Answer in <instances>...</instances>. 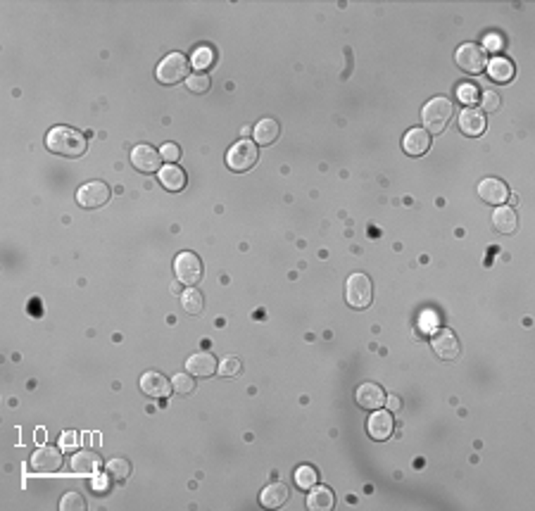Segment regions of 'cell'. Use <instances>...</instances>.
<instances>
[{
	"mask_svg": "<svg viewBox=\"0 0 535 511\" xmlns=\"http://www.w3.org/2000/svg\"><path fill=\"white\" fill-rule=\"evenodd\" d=\"M46 148L55 155L62 157H81L88 148L86 136L81 131L72 129V126H55L46 136Z\"/></svg>",
	"mask_w": 535,
	"mask_h": 511,
	"instance_id": "1",
	"label": "cell"
},
{
	"mask_svg": "<svg viewBox=\"0 0 535 511\" xmlns=\"http://www.w3.org/2000/svg\"><path fill=\"white\" fill-rule=\"evenodd\" d=\"M452 114H455V105L448 98H433L424 105L422 121L424 129L429 133H443L445 126L450 124Z\"/></svg>",
	"mask_w": 535,
	"mask_h": 511,
	"instance_id": "2",
	"label": "cell"
},
{
	"mask_svg": "<svg viewBox=\"0 0 535 511\" xmlns=\"http://www.w3.org/2000/svg\"><path fill=\"white\" fill-rule=\"evenodd\" d=\"M259 159V148L252 140H238L233 143L226 152V167L235 171V174H243V171L252 169Z\"/></svg>",
	"mask_w": 535,
	"mask_h": 511,
	"instance_id": "3",
	"label": "cell"
},
{
	"mask_svg": "<svg viewBox=\"0 0 535 511\" xmlns=\"http://www.w3.org/2000/svg\"><path fill=\"white\" fill-rule=\"evenodd\" d=\"M188 69H190V60L183 53H169L164 60L157 65V81L160 84H167V86H174L178 81H183L188 76Z\"/></svg>",
	"mask_w": 535,
	"mask_h": 511,
	"instance_id": "4",
	"label": "cell"
},
{
	"mask_svg": "<svg viewBox=\"0 0 535 511\" xmlns=\"http://www.w3.org/2000/svg\"><path fill=\"white\" fill-rule=\"evenodd\" d=\"M345 300L352 309H367L374 300V283L364 273H352L345 283Z\"/></svg>",
	"mask_w": 535,
	"mask_h": 511,
	"instance_id": "5",
	"label": "cell"
},
{
	"mask_svg": "<svg viewBox=\"0 0 535 511\" xmlns=\"http://www.w3.org/2000/svg\"><path fill=\"white\" fill-rule=\"evenodd\" d=\"M174 273H176L178 283L188 285V288H195V285L202 281L205 266H202V259L197 257L195 252H181L174 259Z\"/></svg>",
	"mask_w": 535,
	"mask_h": 511,
	"instance_id": "6",
	"label": "cell"
},
{
	"mask_svg": "<svg viewBox=\"0 0 535 511\" xmlns=\"http://www.w3.org/2000/svg\"><path fill=\"white\" fill-rule=\"evenodd\" d=\"M455 62H457V67L464 69L467 74H481V72H486V65H488L486 48H483V46H476V43H464V46L457 48Z\"/></svg>",
	"mask_w": 535,
	"mask_h": 511,
	"instance_id": "7",
	"label": "cell"
},
{
	"mask_svg": "<svg viewBox=\"0 0 535 511\" xmlns=\"http://www.w3.org/2000/svg\"><path fill=\"white\" fill-rule=\"evenodd\" d=\"M112 197V190L105 181H88L76 190V204L84 209H98Z\"/></svg>",
	"mask_w": 535,
	"mask_h": 511,
	"instance_id": "8",
	"label": "cell"
},
{
	"mask_svg": "<svg viewBox=\"0 0 535 511\" xmlns=\"http://www.w3.org/2000/svg\"><path fill=\"white\" fill-rule=\"evenodd\" d=\"M131 164L141 171V174H155V171L162 169V155L160 150H155L152 145L141 143L131 150Z\"/></svg>",
	"mask_w": 535,
	"mask_h": 511,
	"instance_id": "9",
	"label": "cell"
},
{
	"mask_svg": "<svg viewBox=\"0 0 535 511\" xmlns=\"http://www.w3.org/2000/svg\"><path fill=\"white\" fill-rule=\"evenodd\" d=\"M433 350H436V355L441 357V359L445 362H452L457 359L462 352V345H460V338H457L455 331L450 328H438L436 333H433Z\"/></svg>",
	"mask_w": 535,
	"mask_h": 511,
	"instance_id": "10",
	"label": "cell"
},
{
	"mask_svg": "<svg viewBox=\"0 0 535 511\" xmlns=\"http://www.w3.org/2000/svg\"><path fill=\"white\" fill-rule=\"evenodd\" d=\"M62 466V450L50 445H41L31 457V469L38 471V474H55Z\"/></svg>",
	"mask_w": 535,
	"mask_h": 511,
	"instance_id": "11",
	"label": "cell"
},
{
	"mask_svg": "<svg viewBox=\"0 0 535 511\" xmlns=\"http://www.w3.org/2000/svg\"><path fill=\"white\" fill-rule=\"evenodd\" d=\"M367 431H369V436H371V440H376V443H383V440H388L395 431L393 412H388V409H383V407L376 409V412L371 414V419H369V424H367Z\"/></svg>",
	"mask_w": 535,
	"mask_h": 511,
	"instance_id": "12",
	"label": "cell"
},
{
	"mask_svg": "<svg viewBox=\"0 0 535 511\" xmlns=\"http://www.w3.org/2000/svg\"><path fill=\"white\" fill-rule=\"evenodd\" d=\"M486 112L479 110V107H467L460 114V131L469 138H479L486 133Z\"/></svg>",
	"mask_w": 535,
	"mask_h": 511,
	"instance_id": "13",
	"label": "cell"
},
{
	"mask_svg": "<svg viewBox=\"0 0 535 511\" xmlns=\"http://www.w3.org/2000/svg\"><path fill=\"white\" fill-rule=\"evenodd\" d=\"M479 197L488 204L502 207L509 200V186L505 181H500V178H483L479 183Z\"/></svg>",
	"mask_w": 535,
	"mask_h": 511,
	"instance_id": "14",
	"label": "cell"
},
{
	"mask_svg": "<svg viewBox=\"0 0 535 511\" xmlns=\"http://www.w3.org/2000/svg\"><path fill=\"white\" fill-rule=\"evenodd\" d=\"M355 400H357V405H359L362 409H367V412H376V409H381L386 405V393H383V388L376 386V383H362V386L355 390Z\"/></svg>",
	"mask_w": 535,
	"mask_h": 511,
	"instance_id": "15",
	"label": "cell"
},
{
	"mask_svg": "<svg viewBox=\"0 0 535 511\" xmlns=\"http://www.w3.org/2000/svg\"><path fill=\"white\" fill-rule=\"evenodd\" d=\"M103 469V459L91 450H81L72 457V471L79 476H95Z\"/></svg>",
	"mask_w": 535,
	"mask_h": 511,
	"instance_id": "16",
	"label": "cell"
},
{
	"mask_svg": "<svg viewBox=\"0 0 535 511\" xmlns=\"http://www.w3.org/2000/svg\"><path fill=\"white\" fill-rule=\"evenodd\" d=\"M141 390L148 398H167L171 393V381L160 371H148L141 378Z\"/></svg>",
	"mask_w": 535,
	"mask_h": 511,
	"instance_id": "17",
	"label": "cell"
},
{
	"mask_svg": "<svg viewBox=\"0 0 535 511\" xmlns=\"http://www.w3.org/2000/svg\"><path fill=\"white\" fill-rule=\"evenodd\" d=\"M186 371L197 376V378H207L214 371H219V364H216V357L212 352H195L186 362Z\"/></svg>",
	"mask_w": 535,
	"mask_h": 511,
	"instance_id": "18",
	"label": "cell"
},
{
	"mask_svg": "<svg viewBox=\"0 0 535 511\" xmlns=\"http://www.w3.org/2000/svg\"><path fill=\"white\" fill-rule=\"evenodd\" d=\"M431 148V136L426 129H412L405 133L402 138V150L412 157H422Z\"/></svg>",
	"mask_w": 535,
	"mask_h": 511,
	"instance_id": "19",
	"label": "cell"
},
{
	"mask_svg": "<svg viewBox=\"0 0 535 511\" xmlns=\"http://www.w3.org/2000/svg\"><path fill=\"white\" fill-rule=\"evenodd\" d=\"M288 500H290V490H288V485H283V483L266 485V488L262 490V497H259V502H262L264 509H278Z\"/></svg>",
	"mask_w": 535,
	"mask_h": 511,
	"instance_id": "20",
	"label": "cell"
},
{
	"mask_svg": "<svg viewBox=\"0 0 535 511\" xmlns=\"http://www.w3.org/2000/svg\"><path fill=\"white\" fill-rule=\"evenodd\" d=\"M333 504H336V495L331 488H326V485H314V488H309L307 507L312 511H331Z\"/></svg>",
	"mask_w": 535,
	"mask_h": 511,
	"instance_id": "21",
	"label": "cell"
},
{
	"mask_svg": "<svg viewBox=\"0 0 535 511\" xmlns=\"http://www.w3.org/2000/svg\"><path fill=\"white\" fill-rule=\"evenodd\" d=\"M486 72L493 81H498V84H509V81L514 79V74H517V67L512 65V60H507V57H495V60H490L486 65Z\"/></svg>",
	"mask_w": 535,
	"mask_h": 511,
	"instance_id": "22",
	"label": "cell"
},
{
	"mask_svg": "<svg viewBox=\"0 0 535 511\" xmlns=\"http://www.w3.org/2000/svg\"><path fill=\"white\" fill-rule=\"evenodd\" d=\"M160 183L171 193H178V190L186 188L188 178H186V171H183L178 164H167V167L160 169Z\"/></svg>",
	"mask_w": 535,
	"mask_h": 511,
	"instance_id": "23",
	"label": "cell"
},
{
	"mask_svg": "<svg viewBox=\"0 0 535 511\" xmlns=\"http://www.w3.org/2000/svg\"><path fill=\"white\" fill-rule=\"evenodd\" d=\"M493 226L498 228L500 233L512 235V233H517V228H519V216L512 207H498L493 214Z\"/></svg>",
	"mask_w": 535,
	"mask_h": 511,
	"instance_id": "24",
	"label": "cell"
},
{
	"mask_svg": "<svg viewBox=\"0 0 535 511\" xmlns=\"http://www.w3.org/2000/svg\"><path fill=\"white\" fill-rule=\"evenodd\" d=\"M281 136V126L276 119H262L254 126V143L257 145H273Z\"/></svg>",
	"mask_w": 535,
	"mask_h": 511,
	"instance_id": "25",
	"label": "cell"
},
{
	"mask_svg": "<svg viewBox=\"0 0 535 511\" xmlns=\"http://www.w3.org/2000/svg\"><path fill=\"white\" fill-rule=\"evenodd\" d=\"M105 471H107V478H110L112 483H124L126 478L131 476V462L129 459H124V457H114V459L107 462Z\"/></svg>",
	"mask_w": 535,
	"mask_h": 511,
	"instance_id": "26",
	"label": "cell"
},
{
	"mask_svg": "<svg viewBox=\"0 0 535 511\" xmlns=\"http://www.w3.org/2000/svg\"><path fill=\"white\" fill-rule=\"evenodd\" d=\"M181 307L190 316H200L202 309H205V297H202V293H197L195 288H188L181 295Z\"/></svg>",
	"mask_w": 535,
	"mask_h": 511,
	"instance_id": "27",
	"label": "cell"
},
{
	"mask_svg": "<svg viewBox=\"0 0 535 511\" xmlns=\"http://www.w3.org/2000/svg\"><path fill=\"white\" fill-rule=\"evenodd\" d=\"M295 483L300 485L302 490L314 488V485L319 483V471H316L314 466H300V469L295 471Z\"/></svg>",
	"mask_w": 535,
	"mask_h": 511,
	"instance_id": "28",
	"label": "cell"
},
{
	"mask_svg": "<svg viewBox=\"0 0 535 511\" xmlns=\"http://www.w3.org/2000/svg\"><path fill=\"white\" fill-rule=\"evenodd\" d=\"M171 390L176 395H190L195 390V376L193 374H176L174 381H171Z\"/></svg>",
	"mask_w": 535,
	"mask_h": 511,
	"instance_id": "29",
	"label": "cell"
},
{
	"mask_svg": "<svg viewBox=\"0 0 535 511\" xmlns=\"http://www.w3.org/2000/svg\"><path fill=\"white\" fill-rule=\"evenodd\" d=\"M214 62V50L207 48V46H200L193 50V69L197 72H205L207 67H212Z\"/></svg>",
	"mask_w": 535,
	"mask_h": 511,
	"instance_id": "30",
	"label": "cell"
},
{
	"mask_svg": "<svg viewBox=\"0 0 535 511\" xmlns=\"http://www.w3.org/2000/svg\"><path fill=\"white\" fill-rule=\"evenodd\" d=\"M186 86H188V91H190V93L202 95V93H207V91H209V86H212V81H209V76H207L205 72H195V74H190L188 79H186Z\"/></svg>",
	"mask_w": 535,
	"mask_h": 511,
	"instance_id": "31",
	"label": "cell"
},
{
	"mask_svg": "<svg viewBox=\"0 0 535 511\" xmlns=\"http://www.w3.org/2000/svg\"><path fill=\"white\" fill-rule=\"evenodd\" d=\"M219 374L224 376V378H235V376L243 374V362H240L238 357H228V359L219 364Z\"/></svg>",
	"mask_w": 535,
	"mask_h": 511,
	"instance_id": "32",
	"label": "cell"
},
{
	"mask_svg": "<svg viewBox=\"0 0 535 511\" xmlns=\"http://www.w3.org/2000/svg\"><path fill=\"white\" fill-rule=\"evenodd\" d=\"M60 509L62 511H84L86 509V502H84V497H81L79 493H67L65 497H62Z\"/></svg>",
	"mask_w": 535,
	"mask_h": 511,
	"instance_id": "33",
	"label": "cell"
},
{
	"mask_svg": "<svg viewBox=\"0 0 535 511\" xmlns=\"http://www.w3.org/2000/svg\"><path fill=\"white\" fill-rule=\"evenodd\" d=\"M457 95H460L462 105H474V102H479V86L460 84V88H457Z\"/></svg>",
	"mask_w": 535,
	"mask_h": 511,
	"instance_id": "34",
	"label": "cell"
},
{
	"mask_svg": "<svg viewBox=\"0 0 535 511\" xmlns=\"http://www.w3.org/2000/svg\"><path fill=\"white\" fill-rule=\"evenodd\" d=\"M481 105H483V112H498L500 105H502V100H500V95L495 93V91H486V93L481 95Z\"/></svg>",
	"mask_w": 535,
	"mask_h": 511,
	"instance_id": "35",
	"label": "cell"
},
{
	"mask_svg": "<svg viewBox=\"0 0 535 511\" xmlns=\"http://www.w3.org/2000/svg\"><path fill=\"white\" fill-rule=\"evenodd\" d=\"M79 447V433L76 431H65L60 436V450L62 452H74Z\"/></svg>",
	"mask_w": 535,
	"mask_h": 511,
	"instance_id": "36",
	"label": "cell"
},
{
	"mask_svg": "<svg viewBox=\"0 0 535 511\" xmlns=\"http://www.w3.org/2000/svg\"><path fill=\"white\" fill-rule=\"evenodd\" d=\"M160 155H162L164 162L176 164L178 159H181V148H178L176 143H164V145H162V150H160Z\"/></svg>",
	"mask_w": 535,
	"mask_h": 511,
	"instance_id": "37",
	"label": "cell"
},
{
	"mask_svg": "<svg viewBox=\"0 0 535 511\" xmlns=\"http://www.w3.org/2000/svg\"><path fill=\"white\" fill-rule=\"evenodd\" d=\"M107 481H110V478H107ZM107 481H105V478H93V483H91V490H93V493L95 495H105L107 493Z\"/></svg>",
	"mask_w": 535,
	"mask_h": 511,
	"instance_id": "38",
	"label": "cell"
},
{
	"mask_svg": "<svg viewBox=\"0 0 535 511\" xmlns=\"http://www.w3.org/2000/svg\"><path fill=\"white\" fill-rule=\"evenodd\" d=\"M400 398H395V395H391V398H386V407H388V412H400Z\"/></svg>",
	"mask_w": 535,
	"mask_h": 511,
	"instance_id": "39",
	"label": "cell"
},
{
	"mask_svg": "<svg viewBox=\"0 0 535 511\" xmlns=\"http://www.w3.org/2000/svg\"><path fill=\"white\" fill-rule=\"evenodd\" d=\"M36 440H38V445H43V440H46V431H36Z\"/></svg>",
	"mask_w": 535,
	"mask_h": 511,
	"instance_id": "40",
	"label": "cell"
}]
</instances>
